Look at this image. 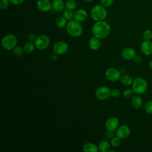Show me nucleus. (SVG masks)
Wrapping results in <instances>:
<instances>
[{"instance_id": "5701e85b", "label": "nucleus", "mask_w": 152, "mask_h": 152, "mask_svg": "<svg viewBox=\"0 0 152 152\" xmlns=\"http://www.w3.org/2000/svg\"><path fill=\"white\" fill-rule=\"evenodd\" d=\"M55 24L59 28H64L66 26V20L63 16H59L55 20Z\"/></svg>"}, {"instance_id": "6e6552de", "label": "nucleus", "mask_w": 152, "mask_h": 152, "mask_svg": "<svg viewBox=\"0 0 152 152\" xmlns=\"http://www.w3.org/2000/svg\"><path fill=\"white\" fill-rule=\"evenodd\" d=\"M69 46L68 43L65 41H58L56 42L52 48L53 53L61 55L65 54L68 50Z\"/></svg>"}, {"instance_id": "4c0bfd02", "label": "nucleus", "mask_w": 152, "mask_h": 152, "mask_svg": "<svg viewBox=\"0 0 152 152\" xmlns=\"http://www.w3.org/2000/svg\"><path fill=\"white\" fill-rule=\"evenodd\" d=\"M50 58H51V59L53 60V61H56V60H57L58 58V55H57V54L53 53L52 55H51Z\"/></svg>"}, {"instance_id": "a878e982", "label": "nucleus", "mask_w": 152, "mask_h": 152, "mask_svg": "<svg viewBox=\"0 0 152 152\" xmlns=\"http://www.w3.org/2000/svg\"><path fill=\"white\" fill-rule=\"evenodd\" d=\"M62 16L66 20H71L74 17V12H72V10L65 9L62 13Z\"/></svg>"}, {"instance_id": "c9c22d12", "label": "nucleus", "mask_w": 152, "mask_h": 152, "mask_svg": "<svg viewBox=\"0 0 152 152\" xmlns=\"http://www.w3.org/2000/svg\"><path fill=\"white\" fill-rule=\"evenodd\" d=\"M37 36L36 35L34 34V33H30L28 35V39L31 41V42H33V41H34L36 39Z\"/></svg>"}, {"instance_id": "cd10ccee", "label": "nucleus", "mask_w": 152, "mask_h": 152, "mask_svg": "<svg viewBox=\"0 0 152 152\" xmlns=\"http://www.w3.org/2000/svg\"><path fill=\"white\" fill-rule=\"evenodd\" d=\"M142 37L144 40H151L152 39V31L149 29L144 30L142 33Z\"/></svg>"}, {"instance_id": "a19ab883", "label": "nucleus", "mask_w": 152, "mask_h": 152, "mask_svg": "<svg viewBox=\"0 0 152 152\" xmlns=\"http://www.w3.org/2000/svg\"><path fill=\"white\" fill-rule=\"evenodd\" d=\"M83 1H86V2H91V1H92L93 0H83Z\"/></svg>"}, {"instance_id": "1a4fd4ad", "label": "nucleus", "mask_w": 152, "mask_h": 152, "mask_svg": "<svg viewBox=\"0 0 152 152\" xmlns=\"http://www.w3.org/2000/svg\"><path fill=\"white\" fill-rule=\"evenodd\" d=\"M105 76L107 80L111 82H116L119 80L121 74L119 70L115 68H109L105 72Z\"/></svg>"}, {"instance_id": "bb28decb", "label": "nucleus", "mask_w": 152, "mask_h": 152, "mask_svg": "<svg viewBox=\"0 0 152 152\" xmlns=\"http://www.w3.org/2000/svg\"><path fill=\"white\" fill-rule=\"evenodd\" d=\"M135 93L132 88H127L123 92V96L126 99H130L133 97Z\"/></svg>"}, {"instance_id": "aec40b11", "label": "nucleus", "mask_w": 152, "mask_h": 152, "mask_svg": "<svg viewBox=\"0 0 152 152\" xmlns=\"http://www.w3.org/2000/svg\"><path fill=\"white\" fill-rule=\"evenodd\" d=\"M99 151L100 152H109L111 148V144L108 141H101L98 144Z\"/></svg>"}, {"instance_id": "f03ea898", "label": "nucleus", "mask_w": 152, "mask_h": 152, "mask_svg": "<svg viewBox=\"0 0 152 152\" xmlns=\"http://www.w3.org/2000/svg\"><path fill=\"white\" fill-rule=\"evenodd\" d=\"M66 30L67 33L71 37H77L80 36L83 32V28L80 22L76 20H69L66 26Z\"/></svg>"}, {"instance_id": "f704fd0d", "label": "nucleus", "mask_w": 152, "mask_h": 152, "mask_svg": "<svg viewBox=\"0 0 152 152\" xmlns=\"http://www.w3.org/2000/svg\"><path fill=\"white\" fill-rule=\"evenodd\" d=\"M10 2L14 5H18L23 4L24 1V0H10Z\"/></svg>"}, {"instance_id": "39448f33", "label": "nucleus", "mask_w": 152, "mask_h": 152, "mask_svg": "<svg viewBox=\"0 0 152 152\" xmlns=\"http://www.w3.org/2000/svg\"><path fill=\"white\" fill-rule=\"evenodd\" d=\"M17 44V38L12 34H8L4 36L1 40L2 46L6 50H12Z\"/></svg>"}, {"instance_id": "393cba45", "label": "nucleus", "mask_w": 152, "mask_h": 152, "mask_svg": "<svg viewBox=\"0 0 152 152\" xmlns=\"http://www.w3.org/2000/svg\"><path fill=\"white\" fill-rule=\"evenodd\" d=\"M12 52H13V54L17 57H21L24 55V53L25 52L23 48L20 46H16L13 49Z\"/></svg>"}, {"instance_id": "c756f323", "label": "nucleus", "mask_w": 152, "mask_h": 152, "mask_svg": "<svg viewBox=\"0 0 152 152\" xmlns=\"http://www.w3.org/2000/svg\"><path fill=\"white\" fill-rule=\"evenodd\" d=\"M121 139L118 137L117 136H114L111 140H110V144L111 145L114 147H118L121 144Z\"/></svg>"}, {"instance_id": "20e7f679", "label": "nucleus", "mask_w": 152, "mask_h": 152, "mask_svg": "<svg viewBox=\"0 0 152 152\" xmlns=\"http://www.w3.org/2000/svg\"><path fill=\"white\" fill-rule=\"evenodd\" d=\"M132 88L135 94H142L148 89V83L147 81L141 77H137L133 80Z\"/></svg>"}, {"instance_id": "473e14b6", "label": "nucleus", "mask_w": 152, "mask_h": 152, "mask_svg": "<svg viewBox=\"0 0 152 152\" xmlns=\"http://www.w3.org/2000/svg\"><path fill=\"white\" fill-rule=\"evenodd\" d=\"M120 95V91L118 88H113L110 90V96L113 98H116Z\"/></svg>"}, {"instance_id": "7ed1b4c3", "label": "nucleus", "mask_w": 152, "mask_h": 152, "mask_svg": "<svg viewBox=\"0 0 152 152\" xmlns=\"http://www.w3.org/2000/svg\"><path fill=\"white\" fill-rule=\"evenodd\" d=\"M107 12L105 7L102 5H96L94 6L90 11L91 18L96 21H103L107 17Z\"/></svg>"}, {"instance_id": "9b49d317", "label": "nucleus", "mask_w": 152, "mask_h": 152, "mask_svg": "<svg viewBox=\"0 0 152 152\" xmlns=\"http://www.w3.org/2000/svg\"><path fill=\"white\" fill-rule=\"evenodd\" d=\"M104 125L107 131H115L119 126V121L118 118L112 116L106 121Z\"/></svg>"}, {"instance_id": "2f4dec72", "label": "nucleus", "mask_w": 152, "mask_h": 152, "mask_svg": "<svg viewBox=\"0 0 152 152\" xmlns=\"http://www.w3.org/2000/svg\"><path fill=\"white\" fill-rule=\"evenodd\" d=\"M10 2V0H0V8L1 10L7 8L9 6Z\"/></svg>"}, {"instance_id": "c85d7f7f", "label": "nucleus", "mask_w": 152, "mask_h": 152, "mask_svg": "<svg viewBox=\"0 0 152 152\" xmlns=\"http://www.w3.org/2000/svg\"><path fill=\"white\" fill-rule=\"evenodd\" d=\"M144 110L148 114H152V100H148L145 103Z\"/></svg>"}, {"instance_id": "b1692460", "label": "nucleus", "mask_w": 152, "mask_h": 152, "mask_svg": "<svg viewBox=\"0 0 152 152\" xmlns=\"http://www.w3.org/2000/svg\"><path fill=\"white\" fill-rule=\"evenodd\" d=\"M77 5V4L75 0H67L65 2V7L66 9L74 10L76 8Z\"/></svg>"}, {"instance_id": "6ab92c4d", "label": "nucleus", "mask_w": 152, "mask_h": 152, "mask_svg": "<svg viewBox=\"0 0 152 152\" xmlns=\"http://www.w3.org/2000/svg\"><path fill=\"white\" fill-rule=\"evenodd\" d=\"M133 79L130 75L128 74H123L121 76L119 81L121 83L125 86H132L133 83Z\"/></svg>"}, {"instance_id": "7c9ffc66", "label": "nucleus", "mask_w": 152, "mask_h": 152, "mask_svg": "<svg viewBox=\"0 0 152 152\" xmlns=\"http://www.w3.org/2000/svg\"><path fill=\"white\" fill-rule=\"evenodd\" d=\"M100 5L105 8H107L113 4V0H100Z\"/></svg>"}, {"instance_id": "ea45409f", "label": "nucleus", "mask_w": 152, "mask_h": 152, "mask_svg": "<svg viewBox=\"0 0 152 152\" xmlns=\"http://www.w3.org/2000/svg\"><path fill=\"white\" fill-rule=\"evenodd\" d=\"M148 67H149V68H150L151 70H152V61H151L150 62V63H149V64H148Z\"/></svg>"}, {"instance_id": "0eeeda50", "label": "nucleus", "mask_w": 152, "mask_h": 152, "mask_svg": "<svg viewBox=\"0 0 152 152\" xmlns=\"http://www.w3.org/2000/svg\"><path fill=\"white\" fill-rule=\"evenodd\" d=\"M95 96L99 100H105L110 96V90L107 86H100L95 91Z\"/></svg>"}, {"instance_id": "e433bc0d", "label": "nucleus", "mask_w": 152, "mask_h": 152, "mask_svg": "<svg viewBox=\"0 0 152 152\" xmlns=\"http://www.w3.org/2000/svg\"><path fill=\"white\" fill-rule=\"evenodd\" d=\"M133 60L134 61V62H135V63H137V64H140V63H141V62H142V58H141V56H140V55H136L135 57H134V58L133 59Z\"/></svg>"}, {"instance_id": "72a5a7b5", "label": "nucleus", "mask_w": 152, "mask_h": 152, "mask_svg": "<svg viewBox=\"0 0 152 152\" xmlns=\"http://www.w3.org/2000/svg\"><path fill=\"white\" fill-rule=\"evenodd\" d=\"M114 137V131H107V132L106 134V137L107 139L111 140Z\"/></svg>"}, {"instance_id": "9d476101", "label": "nucleus", "mask_w": 152, "mask_h": 152, "mask_svg": "<svg viewBox=\"0 0 152 152\" xmlns=\"http://www.w3.org/2000/svg\"><path fill=\"white\" fill-rule=\"evenodd\" d=\"M131 134V129L129 127L126 125H121L118 126L116 130V136L119 137L121 140H125Z\"/></svg>"}, {"instance_id": "f257e3e1", "label": "nucleus", "mask_w": 152, "mask_h": 152, "mask_svg": "<svg viewBox=\"0 0 152 152\" xmlns=\"http://www.w3.org/2000/svg\"><path fill=\"white\" fill-rule=\"evenodd\" d=\"M110 31V26L104 20L96 21L92 27V33L93 36L99 39H103L107 37Z\"/></svg>"}, {"instance_id": "a211bd4d", "label": "nucleus", "mask_w": 152, "mask_h": 152, "mask_svg": "<svg viewBox=\"0 0 152 152\" xmlns=\"http://www.w3.org/2000/svg\"><path fill=\"white\" fill-rule=\"evenodd\" d=\"M82 150L84 152H98V145L93 142H86L82 147Z\"/></svg>"}, {"instance_id": "dca6fc26", "label": "nucleus", "mask_w": 152, "mask_h": 152, "mask_svg": "<svg viewBox=\"0 0 152 152\" xmlns=\"http://www.w3.org/2000/svg\"><path fill=\"white\" fill-rule=\"evenodd\" d=\"M100 39L93 36L90 38L88 40V45L90 49L93 50H97L101 47V42Z\"/></svg>"}, {"instance_id": "4468645a", "label": "nucleus", "mask_w": 152, "mask_h": 152, "mask_svg": "<svg viewBox=\"0 0 152 152\" xmlns=\"http://www.w3.org/2000/svg\"><path fill=\"white\" fill-rule=\"evenodd\" d=\"M136 55V51L131 47L125 48L121 52L122 57L126 60L133 59Z\"/></svg>"}, {"instance_id": "412c9836", "label": "nucleus", "mask_w": 152, "mask_h": 152, "mask_svg": "<svg viewBox=\"0 0 152 152\" xmlns=\"http://www.w3.org/2000/svg\"><path fill=\"white\" fill-rule=\"evenodd\" d=\"M65 8V2L63 0H53L52 2V8L55 11L61 12Z\"/></svg>"}, {"instance_id": "4be33fe9", "label": "nucleus", "mask_w": 152, "mask_h": 152, "mask_svg": "<svg viewBox=\"0 0 152 152\" xmlns=\"http://www.w3.org/2000/svg\"><path fill=\"white\" fill-rule=\"evenodd\" d=\"M35 48L36 47L34 43L31 41L27 42L23 46V49L24 50L25 53H31L33 52Z\"/></svg>"}, {"instance_id": "58836bf2", "label": "nucleus", "mask_w": 152, "mask_h": 152, "mask_svg": "<svg viewBox=\"0 0 152 152\" xmlns=\"http://www.w3.org/2000/svg\"><path fill=\"white\" fill-rule=\"evenodd\" d=\"M119 71H120L121 74H122V75L125 74V72H126V69H125V68H124V67L121 68L119 69Z\"/></svg>"}, {"instance_id": "f3484780", "label": "nucleus", "mask_w": 152, "mask_h": 152, "mask_svg": "<svg viewBox=\"0 0 152 152\" xmlns=\"http://www.w3.org/2000/svg\"><path fill=\"white\" fill-rule=\"evenodd\" d=\"M131 103L132 106L135 109H140L142 106L143 103L142 99L140 94H135L131 98Z\"/></svg>"}, {"instance_id": "f8f14e48", "label": "nucleus", "mask_w": 152, "mask_h": 152, "mask_svg": "<svg viewBox=\"0 0 152 152\" xmlns=\"http://www.w3.org/2000/svg\"><path fill=\"white\" fill-rule=\"evenodd\" d=\"M37 8L42 12H48L52 8V3L49 0H38L36 3Z\"/></svg>"}, {"instance_id": "2eb2a0df", "label": "nucleus", "mask_w": 152, "mask_h": 152, "mask_svg": "<svg viewBox=\"0 0 152 152\" xmlns=\"http://www.w3.org/2000/svg\"><path fill=\"white\" fill-rule=\"evenodd\" d=\"M88 17L87 11L84 9H78L74 12L73 18L79 22L84 21Z\"/></svg>"}, {"instance_id": "ddd939ff", "label": "nucleus", "mask_w": 152, "mask_h": 152, "mask_svg": "<svg viewBox=\"0 0 152 152\" xmlns=\"http://www.w3.org/2000/svg\"><path fill=\"white\" fill-rule=\"evenodd\" d=\"M140 49L144 55H151L152 54V42L151 40H144L140 45Z\"/></svg>"}, {"instance_id": "423d86ee", "label": "nucleus", "mask_w": 152, "mask_h": 152, "mask_svg": "<svg viewBox=\"0 0 152 152\" xmlns=\"http://www.w3.org/2000/svg\"><path fill=\"white\" fill-rule=\"evenodd\" d=\"M34 43L36 48L40 50H43L49 47L50 45V39L46 35L41 34L37 36Z\"/></svg>"}]
</instances>
